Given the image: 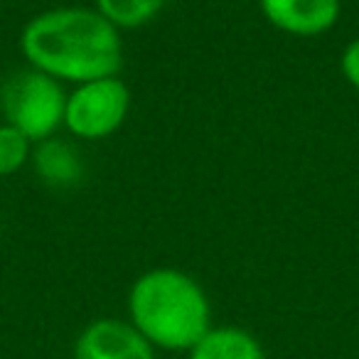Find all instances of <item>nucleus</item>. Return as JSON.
I'll list each match as a JSON object with an SVG mask.
<instances>
[{
    "label": "nucleus",
    "mask_w": 359,
    "mask_h": 359,
    "mask_svg": "<svg viewBox=\"0 0 359 359\" xmlns=\"http://www.w3.org/2000/svg\"><path fill=\"white\" fill-rule=\"evenodd\" d=\"M30 163L45 185L60 187V190L79 185L84 177V160L69 143L60 140L57 135L35 143Z\"/></svg>",
    "instance_id": "7"
},
{
    "label": "nucleus",
    "mask_w": 359,
    "mask_h": 359,
    "mask_svg": "<svg viewBox=\"0 0 359 359\" xmlns=\"http://www.w3.org/2000/svg\"><path fill=\"white\" fill-rule=\"evenodd\" d=\"M269 25L293 37H320L339 20L342 0H259Z\"/></svg>",
    "instance_id": "6"
},
{
    "label": "nucleus",
    "mask_w": 359,
    "mask_h": 359,
    "mask_svg": "<svg viewBox=\"0 0 359 359\" xmlns=\"http://www.w3.org/2000/svg\"><path fill=\"white\" fill-rule=\"evenodd\" d=\"M32 143L25 133L8 123H0V177H11L20 172L32 158Z\"/></svg>",
    "instance_id": "10"
},
{
    "label": "nucleus",
    "mask_w": 359,
    "mask_h": 359,
    "mask_svg": "<svg viewBox=\"0 0 359 359\" xmlns=\"http://www.w3.org/2000/svg\"><path fill=\"white\" fill-rule=\"evenodd\" d=\"M165 0H94V8L118 30H135L158 18Z\"/></svg>",
    "instance_id": "9"
},
{
    "label": "nucleus",
    "mask_w": 359,
    "mask_h": 359,
    "mask_svg": "<svg viewBox=\"0 0 359 359\" xmlns=\"http://www.w3.org/2000/svg\"><path fill=\"white\" fill-rule=\"evenodd\" d=\"M128 323L160 352H190L215 325L202 283L175 266L148 269L128 288Z\"/></svg>",
    "instance_id": "2"
},
{
    "label": "nucleus",
    "mask_w": 359,
    "mask_h": 359,
    "mask_svg": "<svg viewBox=\"0 0 359 359\" xmlns=\"http://www.w3.org/2000/svg\"><path fill=\"white\" fill-rule=\"evenodd\" d=\"M20 52L27 67L62 84H84L123 69V40L96 8H50L25 22Z\"/></svg>",
    "instance_id": "1"
},
{
    "label": "nucleus",
    "mask_w": 359,
    "mask_h": 359,
    "mask_svg": "<svg viewBox=\"0 0 359 359\" xmlns=\"http://www.w3.org/2000/svg\"><path fill=\"white\" fill-rule=\"evenodd\" d=\"M339 72L352 89L359 91V37L349 40L339 55Z\"/></svg>",
    "instance_id": "11"
},
{
    "label": "nucleus",
    "mask_w": 359,
    "mask_h": 359,
    "mask_svg": "<svg viewBox=\"0 0 359 359\" xmlns=\"http://www.w3.org/2000/svg\"><path fill=\"white\" fill-rule=\"evenodd\" d=\"M65 84L35 67L11 72L0 84L3 123L25 133L32 143L55 138L65 128Z\"/></svg>",
    "instance_id": "3"
},
{
    "label": "nucleus",
    "mask_w": 359,
    "mask_h": 359,
    "mask_svg": "<svg viewBox=\"0 0 359 359\" xmlns=\"http://www.w3.org/2000/svg\"><path fill=\"white\" fill-rule=\"evenodd\" d=\"M130 89L121 74L101 76L67 91L65 128L79 140H104L126 123Z\"/></svg>",
    "instance_id": "4"
},
{
    "label": "nucleus",
    "mask_w": 359,
    "mask_h": 359,
    "mask_svg": "<svg viewBox=\"0 0 359 359\" xmlns=\"http://www.w3.org/2000/svg\"><path fill=\"white\" fill-rule=\"evenodd\" d=\"M74 359H158V349L121 318L91 320L74 342Z\"/></svg>",
    "instance_id": "5"
},
{
    "label": "nucleus",
    "mask_w": 359,
    "mask_h": 359,
    "mask_svg": "<svg viewBox=\"0 0 359 359\" xmlns=\"http://www.w3.org/2000/svg\"><path fill=\"white\" fill-rule=\"evenodd\" d=\"M187 359H269L259 337L236 325L212 327L195 347L187 352Z\"/></svg>",
    "instance_id": "8"
}]
</instances>
